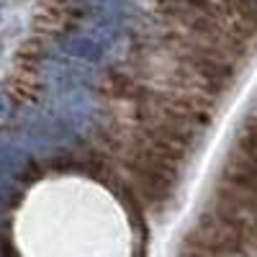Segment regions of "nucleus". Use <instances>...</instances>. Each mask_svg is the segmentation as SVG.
<instances>
[{
	"mask_svg": "<svg viewBox=\"0 0 257 257\" xmlns=\"http://www.w3.org/2000/svg\"><path fill=\"white\" fill-rule=\"evenodd\" d=\"M242 239L244 234L229 219L208 208L196 224V229L185 237L180 252L183 254H234V252H242Z\"/></svg>",
	"mask_w": 257,
	"mask_h": 257,
	"instance_id": "1",
	"label": "nucleus"
},
{
	"mask_svg": "<svg viewBox=\"0 0 257 257\" xmlns=\"http://www.w3.org/2000/svg\"><path fill=\"white\" fill-rule=\"evenodd\" d=\"M11 93H13V98L16 100H21V103H36L39 98H41V82L34 77V72H18V75H13V80H11Z\"/></svg>",
	"mask_w": 257,
	"mask_h": 257,
	"instance_id": "2",
	"label": "nucleus"
}]
</instances>
